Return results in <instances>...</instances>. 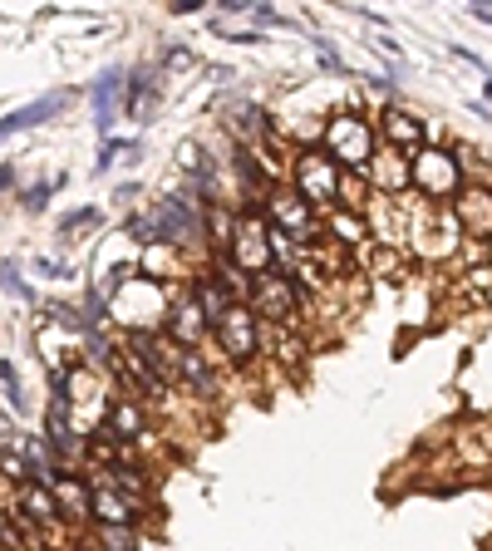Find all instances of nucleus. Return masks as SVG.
I'll return each mask as SVG.
<instances>
[{"label":"nucleus","instance_id":"obj_1","mask_svg":"<svg viewBox=\"0 0 492 551\" xmlns=\"http://www.w3.org/2000/svg\"><path fill=\"white\" fill-rule=\"evenodd\" d=\"M463 183H468L463 158H458L453 148H443V143H424V148L409 158V192H419L424 207H438V212H443V207L458 197Z\"/></svg>","mask_w":492,"mask_h":551},{"label":"nucleus","instance_id":"obj_2","mask_svg":"<svg viewBox=\"0 0 492 551\" xmlns=\"http://www.w3.org/2000/svg\"><path fill=\"white\" fill-rule=\"evenodd\" d=\"M320 148L340 163V173H365L369 158L379 153V133L365 109H340L320 128Z\"/></svg>","mask_w":492,"mask_h":551},{"label":"nucleus","instance_id":"obj_3","mask_svg":"<svg viewBox=\"0 0 492 551\" xmlns=\"http://www.w3.org/2000/svg\"><path fill=\"white\" fill-rule=\"evenodd\" d=\"M286 187L296 197H306L315 212H330V207H340V163L320 143H301L286 163Z\"/></svg>","mask_w":492,"mask_h":551},{"label":"nucleus","instance_id":"obj_4","mask_svg":"<svg viewBox=\"0 0 492 551\" xmlns=\"http://www.w3.org/2000/svg\"><path fill=\"white\" fill-rule=\"evenodd\" d=\"M261 217H266V227H271V237H281V242H291L296 251H306L315 246L325 232H320V212L310 207L306 197H296L286 183H271L266 187V197H261V207H256Z\"/></svg>","mask_w":492,"mask_h":551},{"label":"nucleus","instance_id":"obj_5","mask_svg":"<svg viewBox=\"0 0 492 551\" xmlns=\"http://www.w3.org/2000/svg\"><path fill=\"white\" fill-rule=\"evenodd\" d=\"M227 261L242 271L246 281H256V276H266V271L281 266L276 237H271V227H266V217H261L256 207H237L232 237H227Z\"/></svg>","mask_w":492,"mask_h":551},{"label":"nucleus","instance_id":"obj_6","mask_svg":"<svg viewBox=\"0 0 492 551\" xmlns=\"http://www.w3.org/2000/svg\"><path fill=\"white\" fill-rule=\"evenodd\" d=\"M246 306L256 310V320H261V325H301V320H306V310H315V301H310L306 291L296 286V276H291L286 266H276V271H266V276H256V281H251Z\"/></svg>","mask_w":492,"mask_h":551},{"label":"nucleus","instance_id":"obj_7","mask_svg":"<svg viewBox=\"0 0 492 551\" xmlns=\"http://www.w3.org/2000/svg\"><path fill=\"white\" fill-rule=\"evenodd\" d=\"M261 335H266V325L256 320V310L246 306V301H232V306L212 320L207 345H217V355L232 369H251L261 360Z\"/></svg>","mask_w":492,"mask_h":551},{"label":"nucleus","instance_id":"obj_8","mask_svg":"<svg viewBox=\"0 0 492 551\" xmlns=\"http://www.w3.org/2000/svg\"><path fill=\"white\" fill-rule=\"evenodd\" d=\"M453 217V227L468 237V242H492V183H463L458 197L443 207Z\"/></svg>","mask_w":492,"mask_h":551},{"label":"nucleus","instance_id":"obj_9","mask_svg":"<svg viewBox=\"0 0 492 551\" xmlns=\"http://www.w3.org/2000/svg\"><path fill=\"white\" fill-rule=\"evenodd\" d=\"M374 133H379V148H394V153H404V158H414V153L429 143L424 114H414V109H404V104H384L379 119H374Z\"/></svg>","mask_w":492,"mask_h":551},{"label":"nucleus","instance_id":"obj_10","mask_svg":"<svg viewBox=\"0 0 492 551\" xmlns=\"http://www.w3.org/2000/svg\"><path fill=\"white\" fill-rule=\"evenodd\" d=\"M10 507H20L40 532H45V542L50 537H60L64 522H60V502H55V492H50V483H40V478H30V483H20V488H10V497H5Z\"/></svg>","mask_w":492,"mask_h":551},{"label":"nucleus","instance_id":"obj_11","mask_svg":"<svg viewBox=\"0 0 492 551\" xmlns=\"http://www.w3.org/2000/svg\"><path fill=\"white\" fill-rule=\"evenodd\" d=\"M365 183L374 197H389V202H404L409 197V158L394 153V148H379L365 168Z\"/></svg>","mask_w":492,"mask_h":551},{"label":"nucleus","instance_id":"obj_12","mask_svg":"<svg viewBox=\"0 0 492 551\" xmlns=\"http://www.w3.org/2000/svg\"><path fill=\"white\" fill-rule=\"evenodd\" d=\"M148 429H153V414H148V404H138L133 394H123V399H114L109 409H104V433L114 438V443H143L148 438Z\"/></svg>","mask_w":492,"mask_h":551},{"label":"nucleus","instance_id":"obj_13","mask_svg":"<svg viewBox=\"0 0 492 551\" xmlns=\"http://www.w3.org/2000/svg\"><path fill=\"white\" fill-rule=\"evenodd\" d=\"M50 492H55V502H60V522L64 527H84L89 522V478L79 473V468H60L55 478H50Z\"/></svg>","mask_w":492,"mask_h":551},{"label":"nucleus","instance_id":"obj_14","mask_svg":"<svg viewBox=\"0 0 492 551\" xmlns=\"http://www.w3.org/2000/svg\"><path fill=\"white\" fill-rule=\"evenodd\" d=\"M320 232H325V242L360 251V246H369V217L350 212V207H330V212H320Z\"/></svg>","mask_w":492,"mask_h":551},{"label":"nucleus","instance_id":"obj_15","mask_svg":"<svg viewBox=\"0 0 492 551\" xmlns=\"http://www.w3.org/2000/svg\"><path fill=\"white\" fill-rule=\"evenodd\" d=\"M158 94H163V79H158V69H138V74H128L123 79V114L138 123L153 119V109H158Z\"/></svg>","mask_w":492,"mask_h":551},{"label":"nucleus","instance_id":"obj_16","mask_svg":"<svg viewBox=\"0 0 492 551\" xmlns=\"http://www.w3.org/2000/svg\"><path fill=\"white\" fill-rule=\"evenodd\" d=\"M163 330H168L178 345H192V350H202V345H207V335H212V325L202 320V310L192 306L187 296L173 301V315H168V325H163Z\"/></svg>","mask_w":492,"mask_h":551},{"label":"nucleus","instance_id":"obj_17","mask_svg":"<svg viewBox=\"0 0 492 551\" xmlns=\"http://www.w3.org/2000/svg\"><path fill=\"white\" fill-rule=\"evenodd\" d=\"M310 340L296 330V325H266V335H261V355H276L286 369H296L306 360Z\"/></svg>","mask_w":492,"mask_h":551},{"label":"nucleus","instance_id":"obj_18","mask_svg":"<svg viewBox=\"0 0 492 551\" xmlns=\"http://www.w3.org/2000/svg\"><path fill=\"white\" fill-rule=\"evenodd\" d=\"M232 168H237V178H242V197H246V207H256L261 197H266V187L276 183L271 173H266V163L256 158V148H232Z\"/></svg>","mask_w":492,"mask_h":551},{"label":"nucleus","instance_id":"obj_19","mask_svg":"<svg viewBox=\"0 0 492 551\" xmlns=\"http://www.w3.org/2000/svg\"><path fill=\"white\" fill-rule=\"evenodd\" d=\"M119 114H123V74L109 69V74H99V89H94V123H99V133H109Z\"/></svg>","mask_w":492,"mask_h":551},{"label":"nucleus","instance_id":"obj_20","mask_svg":"<svg viewBox=\"0 0 492 551\" xmlns=\"http://www.w3.org/2000/svg\"><path fill=\"white\" fill-rule=\"evenodd\" d=\"M64 104H69V94H45V99L25 104L20 114H10V119L0 123V138H10V133H20V128H35V123H50L55 114H64Z\"/></svg>","mask_w":492,"mask_h":551},{"label":"nucleus","instance_id":"obj_21","mask_svg":"<svg viewBox=\"0 0 492 551\" xmlns=\"http://www.w3.org/2000/svg\"><path fill=\"white\" fill-rule=\"evenodd\" d=\"M360 261H365L369 276H379V281H399V266H404V256L394 251V246H360Z\"/></svg>","mask_w":492,"mask_h":551},{"label":"nucleus","instance_id":"obj_22","mask_svg":"<svg viewBox=\"0 0 492 551\" xmlns=\"http://www.w3.org/2000/svg\"><path fill=\"white\" fill-rule=\"evenodd\" d=\"M458 291H463L478 310H492V266L488 261H483V266H468V276H463Z\"/></svg>","mask_w":492,"mask_h":551},{"label":"nucleus","instance_id":"obj_23","mask_svg":"<svg viewBox=\"0 0 492 551\" xmlns=\"http://www.w3.org/2000/svg\"><path fill=\"white\" fill-rule=\"evenodd\" d=\"M94 551H143L138 527H94Z\"/></svg>","mask_w":492,"mask_h":551},{"label":"nucleus","instance_id":"obj_24","mask_svg":"<svg viewBox=\"0 0 492 551\" xmlns=\"http://www.w3.org/2000/svg\"><path fill=\"white\" fill-rule=\"evenodd\" d=\"M369 202H374V192H369L365 173H340V207H350V212H365Z\"/></svg>","mask_w":492,"mask_h":551},{"label":"nucleus","instance_id":"obj_25","mask_svg":"<svg viewBox=\"0 0 492 551\" xmlns=\"http://www.w3.org/2000/svg\"><path fill=\"white\" fill-rule=\"evenodd\" d=\"M123 237H128L133 246H143V251L158 246V237H153V217H148V212H133V217L123 222Z\"/></svg>","mask_w":492,"mask_h":551},{"label":"nucleus","instance_id":"obj_26","mask_svg":"<svg viewBox=\"0 0 492 551\" xmlns=\"http://www.w3.org/2000/svg\"><path fill=\"white\" fill-rule=\"evenodd\" d=\"M119 153H133V143H128V138H109V143L99 148V163H94V168H99V173H109V168L119 163Z\"/></svg>","mask_w":492,"mask_h":551},{"label":"nucleus","instance_id":"obj_27","mask_svg":"<svg viewBox=\"0 0 492 551\" xmlns=\"http://www.w3.org/2000/svg\"><path fill=\"white\" fill-rule=\"evenodd\" d=\"M84 222H99V212H94V207H79V212H69V217L60 222V232H64V237H79V227H84Z\"/></svg>","mask_w":492,"mask_h":551},{"label":"nucleus","instance_id":"obj_28","mask_svg":"<svg viewBox=\"0 0 492 551\" xmlns=\"http://www.w3.org/2000/svg\"><path fill=\"white\" fill-rule=\"evenodd\" d=\"M50 192H55V187H50V183H35V187H30V192H25V212H40V207L50 202Z\"/></svg>","mask_w":492,"mask_h":551},{"label":"nucleus","instance_id":"obj_29","mask_svg":"<svg viewBox=\"0 0 492 551\" xmlns=\"http://www.w3.org/2000/svg\"><path fill=\"white\" fill-rule=\"evenodd\" d=\"M0 384H5V389H20V374H15L10 360H0Z\"/></svg>","mask_w":492,"mask_h":551},{"label":"nucleus","instance_id":"obj_30","mask_svg":"<svg viewBox=\"0 0 492 551\" xmlns=\"http://www.w3.org/2000/svg\"><path fill=\"white\" fill-rule=\"evenodd\" d=\"M483 94H488V104H492V74H488V89H483Z\"/></svg>","mask_w":492,"mask_h":551},{"label":"nucleus","instance_id":"obj_31","mask_svg":"<svg viewBox=\"0 0 492 551\" xmlns=\"http://www.w3.org/2000/svg\"><path fill=\"white\" fill-rule=\"evenodd\" d=\"M488 256H492V242H488ZM488 266H492V261H488Z\"/></svg>","mask_w":492,"mask_h":551}]
</instances>
